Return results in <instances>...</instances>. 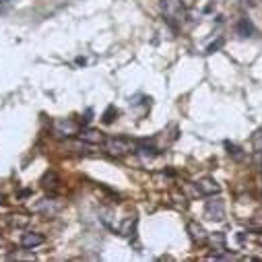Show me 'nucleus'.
Here are the masks:
<instances>
[{
    "label": "nucleus",
    "mask_w": 262,
    "mask_h": 262,
    "mask_svg": "<svg viewBox=\"0 0 262 262\" xmlns=\"http://www.w3.org/2000/svg\"><path fill=\"white\" fill-rule=\"evenodd\" d=\"M196 190H199V194H203V196H215V194H219L221 186L213 178H203V180L196 182Z\"/></svg>",
    "instance_id": "obj_4"
},
{
    "label": "nucleus",
    "mask_w": 262,
    "mask_h": 262,
    "mask_svg": "<svg viewBox=\"0 0 262 262\" xmlns=\"http://www.w3.org/2000/svg\"><path fill=\"white\" fill-rule=\"evenodd\" d=\"M135 219H126L122 225H120V233L122 235H133V229H135Z\"/></svg>",
    "instance_id": "obj_11"
},
{
    "label": "nucleus",
    "mask_w": 262,
    "mask_h": 262,
    "mask_svg": "<svg viewBox=\"0 0 262 262\" xmlns=\"http://www.w3.org/2000/svg\"><path fill=\"white\" fill-rule=\"evenodd\" d=\"M43 242H46V237H43L41 233H37V231H27V233H23V237H21V246H23L25 250H33V248L41 246Z\"/></svg>",
    "instance_id": "obj_7"
},
{
    "label": "nucleus",
    "mask_w": 262,
    "mask_h": 262,
    "mask_svg": "<svg viewBox=\"0 0 262 262\" xmlns=\"http://www.w3.org/2000/svg\"><path fill=\"white\" fill-rule=\"evenodd\" d=\"M225 147H227V153L233 157V159H242L244 157V153H242V149L237 147V145H231V143H225Z\"/></svg>",
    "instance_id": "obj_12"
},
{
    "label": "nucleus",
    "mask_w": 262,
    "mask_h": 262,
    "mask_svg": "<svg viewBox=\"0 0 262 262\" xmlns=\"http://www.w3.org/2000/svg\"><path fill=\"white\" fill-rule=\"evenodd\" d=\"M77 137L87 145H103L105 143V135L97 128H83L77 133Z\"/></svg>",
    "instance_id": "obj_3"
},
{
    "label": "nucleus",
    "mask_w": 262,
    "mask_h": 262,
    "mask_svg": "<svg viewBox=\"0 0 262 262\" xmlns=\"http://www.w3.org/2000/svg\"><path fill=\"white\" fill-rule=\"evenodd\" d=\"M213 242H217V244L223 246V244H225V235H223V233H215V235H213Z\"/></svg>",
    "instance_id": "obj_16"
},
{
    "label": "nucleus",
    "mask_w": 262,
    "mask_h": 262,
    "mask_svg": "<svg viewBox=\"0 0 262 262\" xmlns=\"http://www.w3.org/2000/svg\"><path fill=\"white\" fill-rule=\"evenodd\" d=\"M186 229H188L190 239H192L194 244H205V242L209 239V233L205 231V227H203L201 223H196V221H188Z\"/></svg>",
    "instance_id": "obj_5"
},
{
    "label": "nucleus",
    "mask_w": 262,
    "mask_h": 262,
    "mask_svg": "<svg viewBox=\"0 0 262 262\" xmlns=\"http://www.w3.org/2000/svg\"><path fill=\"white\" fill-rule=\"evenodd\" d=\"M221 46H223V39H217V41H213V43L207 48V54H213V52H217Z\"/></svg>",
    "instance_id": "obj_14"
},
{
    "label": "nucleus",
    "mask_w": 262,
    "mask_h": 262,
    "mask_svg": "<svg viewBox=\"0 0 262 262\" xmlns=\"http://www.w3.org/2000/svg\"><path fill=\"white\" fill-rule=\"evenodd\" d=\"M58 184H60V180H58L56 171H48V173L41 178V186H43L46 190H50V192H56V190H58Z\"/></svg>",
    "instance_id": "obj_9"
},
{
    "label": "nucleus",
    "mask_w": 262,
    "mask_h": 262,
    "mask_svg": "<svg viewBox=\"0 0 262 262\" xmlns=\"http://www.w3.org/2000/svg\"><path fill=\"white\" fill-rule=\"evenodd\" d=\"M27 223H29L27 217H25V219H17V217L13 219V225H17V227H23V225H27Z\"/></svg>",
    "instance_id": "obj_15"
},
{
    "label": "nucleus",
    "mask_w": 262,
    "mask_h": 262,
    "mask_svg": "<svg viewBox=\"0 0 262 262\" xmlns=\"http://www.w3.org/2000/svg\"><path fill=\"white\" fill-rule=\"evenodd\" d=\"M105 151L114 157H124L128 153L137 151V143L124 137H112V139H105Z\"/></svg>",
    "instance_id": "obj_1"
},
{
    "label": "nucleus",
    "mask_w": 262,
    "mask_h": 262,
    "mask_svg": "<svg viewBox=\"0 0 262 262\" xmlns=\"http://www.w3.org/2000/svg\"><path fill=\"white\" fill-rule=\"evenodd\" d=\"M207 217L213 219V221L225 219V205H223V201H209V205H207Z\"/></svg>",
    "instance_id": "obj_6"
},
{
    "label": "nucleus",
    "mask_w": 262,
    "mask_h": 262,
    "mask_svg": "<svg viewBox=\"0 0 262 262\" xmlns=\"http://www.w3.org/2000/svg\"><path fill=\"white\" fill-rule=\"evenodd\" d=\"M235 31H237V35H239V37H252V35L256 33L254 25H252L248 19H239V21H237V27H235Z\"/></svg>",
    "instance_id": "obj_8"
},
{
    "label": "nucleus",
    "mask_w": 262,
    "mask_h": 262,
    "mask_svg": "<svg viewBox=\"0 0 262 262\" xmlns=\"http://www.w3.org/2000/svg\"><path fill=\"white\" fill-rule=\"evenodd\" d=\"M114 114H118V110L116 107H107V112L103 114V122L105 124H112L114 122Z\"/></svg>",
    "instance_id": "obj_13"
},
{
    "label": "nucleus",
    "mask_w": 262,
    "mask_h": 262,
    "mask_svg": "<svg viewBox=\"0 0 262 262\" xmlns=\"http://www.w3.org/2000/svg\"><path fill=\"white\" fill-rule=\"evenodd\" d=\"M161 9L167 17V21L173 25L176 21H182L186 15V7H184V0H161Z\"/></svg>",
    "instance_id": "obj_2"
},
{
    "label": "nucleus",
    "mask_w": 262,
    "mask_h": 262,
    "mask_svg": "<svg viewBox=\"0 0 262 262\" xmlns=\"http://www.w3.org/2000/svg\"><path fill=\"white\" fill-rule=\"evenodd\" d=\"M135 153L141 155V157H155L157 155V149L153 145H149V143H137V151Z\"/></svg>",
    "instance_id": "obj_10"
},
{
    "label": "nucleus",
    "mask_w": 262,
    "mask_h": 262,
    "mask_svg": "<svg viewBox=\"0 0 262 262\" xmlns=\"http://www.w3.org/2000/svg\"><path fill=\"white\" fill-rule=\"evenodd\" d=\"M3 201H5V196H3V194H0V205H3Z\"/></svg>",
    "instance_id": "obj_17"
}]
</instances>
